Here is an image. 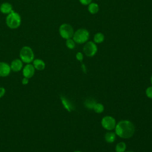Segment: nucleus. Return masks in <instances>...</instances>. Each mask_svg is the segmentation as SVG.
<instances>
[{
  "label": "nucleus",
  "mask_w": 152,
  "mask_h": 152,
  "mask_svg": "<svg viewBox=\"0 0 152 152\" xmlns=\"http://www.w3.org/2000/svg\"><path fill=\"white\" fill-rule=\"evenodd\" d=\"M81 68H82V70H83V71L84 73H86L87 70H86V68L85 65H84V64H82V65H81Z\"/></svg>",
  "instance_id": "obj_26"
},
{
  "label": "nucleus",
  "mask_w": 152,
  "mask_h": 152,
  "mask_svg": "<svg viewBox=\"0 0 152 152\" xmlns=\"http://www.w3.org/2000/svg\"><path fill=\"white\" fill-rule=\"evenodd\" d=\"M74 152H82V151H78V150H76V151H74Z\"/></svg>",
  "instance_id": "obj_28"
},
{
  "label": "nucleus",
  "mask_w": 152,
  "mask_h": 152,
  "mask_svg": "<svg viewBox=\"0 0 152 152\" xmlns=\"http://www.w3.org/2000/svg\"><path fill=\"white\" fill-rule=\"evenodd\" d=\"M96 102L94 99L91 98L87 99L84 102V106L86 108L89 109H93L94 105L96 104Z\"/></svg>",
  "instance_id": "obj_16"
},
{
  "label": "nucleus",
  "mask_w": 152,
  "mask_h": 152,
  "mask_svg": "<svg viewBox=\"0 0 152 152\" xmlns=\"http://www.w3.org/2000/svg\"><path fill=\"white\" fill-rule=\"evenodd\" d=\"M115 134L122 138H129L134 134L135 126L128 120H122L118 122L115 128Z\"/></svg>",
  "instance_id": "obj_1"
},
{
  "label": "nucleus",
  "mask_w": 152,
  "mask_h": 152,
  "mask_svg": "<svg viewBox=\"0 0 152 152\" xmlns=\"http://www.w3.org/2000/svg\"><path fill=\"white\" fill-rule=\"evenodd\" d=\"M28 78H26V77H24L23 79H22V81H21V83L23 85H27L28 83Z\"/></svg>",
  "instance_id": "obj_25"
},
{
  "label": "nucleus",
  "mask_w": 152,
  "mask_h": 152,
  "mask_svg": "<svg viewBox=\"0 0 152 152\" xmlns=\"http://www.w3.org/2000/svg\"><path fill=\"white\" fill-rule=\"evenodd\" d=\"M101 124L104 129L107 131H111L115 129L116 122L115 118L112 116H105L102 118L101 121Z\"/></svg>",
  "instance_id": "obj_6"
},
{
  "label": "nucleus",
  "mask_w": 152,
  "mask_h": 152,
  "mask_svg": "<svg viewBox=\"0 0 152 152\" xmlns=\"http://www.w3.org/2000/svg\"><path fill=\"white\" fill-rule=\"evenodd\" d=\"M76 58L78 61H80V62H82L83 61V55L81 52H78L76 54Z\"/></svg>",
  "instance_id": "obj_22"
},
{
  "label": "nucleus",
  "mask_w": 152,
  "mask_h": 152,
  "mask_svg": "<svg viewBox=\"0 0 152 152\" xmlns=\"http://www.w3.org/2000/svg\"><path fill=\"white\" fill-rule=\"evenodd\" d=\"M90 37L88 31L86 28H79L74 32L72 36L74 41L78 44L86 43Z\"/></svg>",
  "instance_id": "obj_4"
},
{
  "label": "nucleus",
  "mask_w": 152,
  "mask_h": 152,
  "mask_svg": "<svg viewBox=\"0 0 152 152\" xmlns=\"http://www.w3.org/2000/svg\"><path fill=\"white\" fill-rule=\"evenodd\" d=\"M66 46L69 49H73L75 46V42L74 41L73 39H66Z\"/></svg>",
  "instance_id": "obj_20"
},
{
  "label": "nucleus",
  "mask_w": 152,
  "mask_h": 152,
  "mask_svg": "<svg viewBox=\"0 0 152 152\" xmlns=\"http://www.w3.org/2000/svg\"><path fill=\"white\" fill-rule=\"evenodd\" d=\"M23 62L20 59H15L13 60L10 65L11 69L14 72H18L23 69Z\"/></svg>",
  "instance_id": "obj_10"
},
{
  "label": "nucleus",
  "mask_w": 152,
  "mask_h": 152,
  "mask_svg": "<svg viewBox=\"0 0 152 152\" xmlns=\"http://www.w3.org/2000/svg\"><path fill=\"white\" fill-rule=\"evenodd\" d=\"M93 110L97 113H101L104 110V106L100 103H96L93 107Z\"/></svg>",
  "instance_id": "obj_19"
},
{
  "label": "nucleus",
  "mask_w": 152,
  "mask_h": 152,
  "mask_svg": "<svg viewBox=\"0 0 152 152\" xmlns=\"http://www.w3.org/2000/svg\"><path fill=\"white\" fill-rule=\"evenodd\" d=\"M59 32L60 36L66 40L72 38L74 33L72 27L67 23H64L60 26Z\"/></svg>",
  "instance_id": "obj_5"
},
{
  "label": "nucleus",
  "mask_w": 152,
  "mask_h": 152,
  "mask_svg": "<svg viewBox=\"0 0 152 152\" xmlns=\"http://www.w3.org/2000/svg\"><path fill=\"white\" fill-rule=\"evenodd\" d=\"M116 134L113 132H107L105 134L104 140L108 143H112L116 139Z\"/></svg>",
  "instance_id": "obj_14"
},
{
  "label": "nucleus",
  "mask_w": 152,
  "mask_h": 152,
  "mask_svg": "<svg viewBox=\"0 0 152 152\" xmlns=\"http://www.w3.org/2000/svg\"><path fill=\"white\" fill-rule=\"evenodd\" d=\"M104 36L103 33L99 32L94 36V42L95 43H101L104 41Z\"/></svg>",
  "instance_id": "obj_17"
},
{
  "label": "nucleus",
  "mask_w": 152,
  "mask_h": 152,
  "mask_svg": "<svg viewBox=\"0 0 152 152\" xmlns=\"http://www.w3.org/2000/svg\"><path fill=\"white\" fill-rule=\"evenodd\" d=\"M83 52L87 56L92 57L94 56L97 52V45L91 41L88 42L83 47Z\"/></svg>",
  "instance_id": "obj_7"
},
{
  "label": "nucleus",
  "mask_w": 152,
  "mask_h": 152,
  "mask_svg": "<svg viewBox=\"0 0 152 152\" xmlns=\"http://www.w3.org/2000/svg\"><path fill=\"white\" fill-rule=\"evenodd\" d=\"M5 89L3 87H0V98L2 97L5 94Z\"/></svg>",
  "instance_id": "obj_24"
},
{
  "label": "nucleus",
  "mask_w": 152,
  "mask_h": 152,
  "mask_svg": "<svg viewBox=\"0 0 152 152\" xmlns=\"http://www.w3.org/2000/svg\"><path fill=\"white\" fill-rule=\"evenodd\" d=\"M126 148V143L124 142H119L115 147L116 152H124Z\"/></svg>",
  "instance_id": "obj_18"
},
{
  "label": "nucleus",
  "mask_w": 152,
  "mask_h": 152,
  "mask_svg": "<svg viewBox=\"0 0 152 152\" xmlns=\"http://www.w3.org/2000/svg\"><path fill=\"white\" fill-rule=\"evenodd\" d=\"M0 11L3 14H8L12 11V7L8 2H4L0 6Z\"/></svg>",
  "instance_id": "obj_13"
},
{
  "label": "nucleus",
  "mask_w": 152,
  "mask_h": 152,
  "mask_svg": "<svg viewBox=\"0 0 152 152\" xmlns=\"http://www.w3.org/2000/svg\"><path fill=\"white\" fill-rule=\"evenodd\" d=\"M21 22V19L20 14L13 10L6 17V24L11 29L18 28L20 26Z\"/></svg>",
  "instance_id": "obj_2"
},
{
  "label": "nucleus",
  "mask_w": 152,
  "mask_h": 152,
  "mask_svg": "<svg viewBox=\"0 0 152 152\" xmlns=\"http://www.w3.org/2000/svg\"><path fill=\"white\" fill-rule=\"evenodd\" d=\"M151 84H152V75H151Z\"/></svg>",
  "instance_id": "obj_29"
},
{
  "label": "nucleus",
  "mask_w": 152,
  "mask_h": 152,
  "mask_svg": "<svg viewBox=\"0 0 152 152\" xmlns=\"http://www.w3.org/2000/svg\"><path fill=\"white\" fill-rule=\"evenodd\" d=\"M33 65L35 68L38 71H42L45 68V62L40 59H36L33 61Z\"/></svg>",
  "instance_id": "obj_12"
},
{
  "label": "nucleus",
  "mask_w": 152,
  "mask_h": 152,
  "mask_svg": "<svg viewBox=\"0 0 152 152\" xmlns=\"http://www.w3.org/2000/svg\"><path fill=\"white\" fill-rule=\"evenodd\" d=\"M79 1L81 4L84 5H87L91 2L92 0H79Z\"/></svg>",
  "instance_id": "obj_23"
},
{
  "label": "nucleus",
  "mask_w": 152,
  "mask_h": 152,
  "mask_svg": "<svg viewBox=\"0 0 152 152\" xmlns=\"http://www.w3.org/2000/svg\"><path fill=\"white\" fill-rule=\"evenodd\" d=\"M10 65L4 62H0V77H5L10 75L11 72Z\"/></svg>",
  "instance_id": "obj_9"
},
{
  "label": "nucleus",
  "mask_w": 152,
  "mask_h": 152,
  "mask_svg": "<svg viewBox=\"0 0 152 152\" xmlns=\"http://www.w3.org/2000/svg\"><path fill=\"white\" fill-rule=\"evenodd\" d=\"M145 94L148 98L152 99V86L147 88L145 90Z\"/></svg>",
  "instance_id": "obj_21"
},
{
  "label": "nucleus",
  "mask_w": 152,
  "mask_h": 152,
  "mask_svg": "<svg viewBox=\"0 0 152 152\" xmlns=\"http://www.w3.org/2000/svg\"><path fill=\"white\" fill-rule=\"evenodd\" d=\"M124 152H134V151H125Z\"/></svg>",
  "instance_id": "obj_27"
},
{
  "label": "nucleus",
  "mask_w": 152,
  "mask_h": 152,
  "mask_svg": "<svg viewBox=\"0 0 152 152\" xmlns=\"http://www.w3.org/2000/svg\"><path fill=\"white\" fill-rule=\"evenodd\" d=\"M60 99L62 102V104L64 108L67 110L68 112H71L73 110H74V106L73 105L72 103H71L68 99H66L65 96H61Z\"/></svg>",
  "instance_id": "obj_11"
},
{
  "label": "nucleus",
  "mask_w": 152,
  "mask_h": 152,
  "mask_svg": "<svg viewBox=\"0 0 152 152\" xmlns=\"http://www.w3.org/2000/svg\"><path fill=\"white\" fill-rule=\"evenodd\" d=\"M99 10V7L97 4L95 2H91L88 6V11L91 14L97 13Z\"/></svg>",
  "instance_id": "obj_15"
},
{
  "label": "nucleus",
  "mask_w": 152,
  "mask_h": 152,
  "mask_svg": "<svg viewBox=\"0 0 152 152\" xmlns=\"http://www.w3.org/2000/svg\"><path fill=\"white\" fill-rule=\"evenodd\" d=\"M35 72V68L33 64H27L24 68H23V75L24 77L31 78L33 77Z\"/></svg>",
  "instance_id": "obj_8"
},
{
  "label": "nucleus",
  "mask_w": 152,
  "mask_h": 152,
  "mask_svg": "<svg viewBox=\"0 0 152 152\" xmlns=\"http://www.w3.org/2000/svg\"><path fill=\"white\" fill-rule=\"evenodd\" d=\"M20 58L23 62L30 64L34 58V52L32 49L27 46H23L20 52Z\"/></svg>",
  "instance_id": "obj_3"
}]
</instances>
